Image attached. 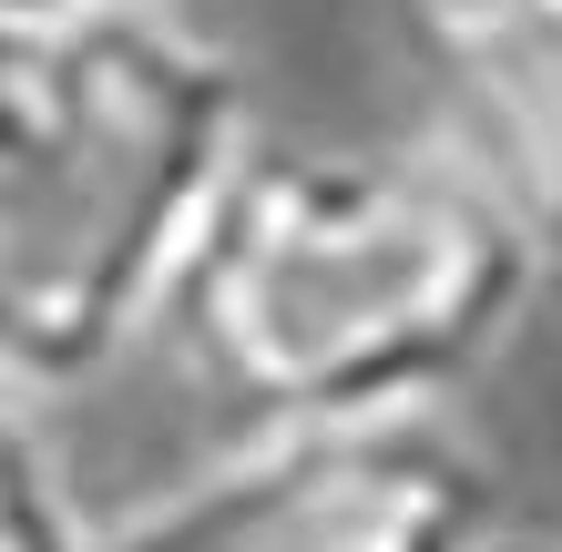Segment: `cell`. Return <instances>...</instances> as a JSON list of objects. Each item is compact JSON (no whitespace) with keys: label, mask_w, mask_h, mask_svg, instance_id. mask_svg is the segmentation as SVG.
<instances>
[{"label":"cell","mask_w":562,"mask_h":552,"mask_svg":"<svg viewBox=\"0 0 562 552\" xmlns=\"http://www.w3.org/2000/svg\"><path fill=\"white\" fill-rule=\"evenodd\" d=\"M532 277L542 236L471 154H256L175 317L267 430L400 419L521 328Z\"/></svg>","instance_id":"obj_1"},{"label":"cell","mask_w":562,"mask_h":552,"mask_svg":"<svg viewBox=\"0 0 562 552\" xmlns=\"http://www.w3.org/2000/svg\"><path fill=\"white\" fill-rule=\"evenodd\" d=\"M246 154V82L184 21L103 11L0 42V388H92L184 307Z\"/></svg>","instance_id":"obj_2"},{"label":"cell","mask_w":562,"mask_h":552,"mask_svg":"<svg viewBox=\"0 0 562 552\" xmlns=\"http://www.w3.org/2000/svg\"><path fill=\"white\" fill-rule=\"evenodd\" d=\"M491 461L450 419H286L144 502L103 552H481Z\"/></svg>","instance_id":"obj_3"},{"label":"cell","mask_w":562,"mask_h":552,"mask_svg":"<svg viewBox=\"0 0 562 552\" xmlns=\"http://www.w3.org/2000/svg\"><path fill=\"white\" fill-rule=\"evenodd\" d=\"M409 42L460 123V154L562 246V0H409Z\"/></svg>","instance_id":"obj_4"},{"label":"cell","mask_w":562,"mask_h":552,"mask_svg":"<svg viewBox=\"0 0 562 552\" xmlns=\"http://www.w3.org/2000/svg\"><path fill=\"white\" fill-rule=\"evenodd\" d=\"M0 552H103L61 492V461L21 419V388H0Z\"/></svg>","instance_id":"obj_5"},{"label":"cell","mask_w":562,"mask_h":552,"mask_svg":"<svg viewBox=\"0 0 562 552\" xmlns=\"http://www.w3.org/2000/svg\"><path fill=\"white\" fill-rule=\"evenodd\" d=\"M103 11H144V0H0V31H61V21H103Z\"/></svg>","instance_id":"obj_6"},{"label":"cell","mask_w":562,"mask_h":552,"mask_svg":"<svg viewBox=\"0 0 562 552\" xmlns=\"http://www.w3.org/2000/svg\"><path fill=\"white\" fill-rule=\"evenodd\" d=\"M552 552H562V542H552Z\"/></svg>","instance_id":"obj_7"}]
</instances>
